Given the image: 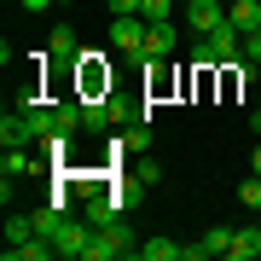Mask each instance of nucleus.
Listing matches in <instances>:
<instances>
[{
  "mask_svg": "<svg viewBox=\"0 0 261 261\" xmlns=\"http://www.w3.org/2000/svg\"><path fill=\"white\" fill-rule=\"evenodd\" d=\"M226 255H232V261H255V255H261V221H255V226H238Z\"/></svg>",
  "mask_w": 261,
  "mask_h": 261,
  "instance_id": "obj_15",
  "label": "nucleus"
},
{
  "mask_svg": "<svg viewBox=\"0 0 261 261\" xmlns=\"http://www.w3.org/2000/svg\"><path fill=\"white\" fill-rule=\"evenodd\" d=\"M174 41H180V35H174V23H168V18H163V23H151V29H145L140 58H145V64H157V58H168V53H174Z\"/></svg>",
  "mask_w": 261,
  "mask_h": 261,
  "instance_id": "obj_8",
  "label": "nucleus"
},
{
  "mask_svg": "<svg viewBox=\"0 0 261 261\" xmlns=\"http://www.w3.org/2000/svg\"><path fill=\"white\" fill-rule=\"evenodd\" d=\"M192 64H197V70H221V58L209 53V41H203V35L192 41Z\"/></svg>",
  "mask_w": 261,
  "mask_h": 261,
  "instance_id": "obj_24",
  "label": "nucleus"
},
{
  "mask_svg": "<svg viewBox=\"0 0 261 261\" xmlns=\"http://www.w3.org/2000/svg\"><path fill=\"white\" fill-rule=\"evenodd\" d=\"M6 261H58V250H53V238H29V244H18V250H6Z\"/></svg>",
  "mask_w": 261,
  "mask_h": 261,
  "instance_id": "obj_16",
  "label": "nucleus"
},
{
  "mask_svg": "<svg viewBox=\"0 0 261 261\" xmlns=\"http://www.w3.org/2000/svg\"><path fill=\"white\" fill-rule=\"evenodd\" d=\"M75 70H82V99H87V93H111V64H105V53H87V47H82Z\"/></svg>",
  "mask_w": 261,
  "mask_h": 261,
  "instance_id": "obj_4",
  "label": "nucleus"
},
{
  "mask_svg": "<svg viewBox=\"0 0 261 261\" xmlns=\"http://www.w3.org/2000/svg\"><path fill=\"white\" fill-rule=\"evenodd\" d=\"M82 215H87L93 226H111L116 215H122V203H116V186H93V192H87V203H82Z\"/></svg>",
  "mask_w": 261,
  "mask_h": 261,
  "instance_id": "obj_6",
  "label": "nucleus"
},
{
  "mask_svg": "<svg viewBox=\"0 0 261 261\" xmlns=\"http://www.w3.org/2000/svg\"><path fill=\"white\" fill-rule=\"evenodd\" d=\"M140 18H145V23H163V18H174V0H140Z\"/></svg>",
  "mask_w": 261,
  "mask_h": 261,
  "instance_id": "obj_23",
  "label": "nucleus"
},
{
  "mask_svg": "<svg viewBox=\"0 0 261 261\" xmlns=\"http://www.w3.org/2000/svg\"><path fill=\"white\" fill-rule=\"evenodd\" d=\"M53 111H58V128H64V134L82 128V99H53Z\"/></svg>",
  "mask_w": 261,
  "mask_h": 261,
  "instance_id": "obj_22",
  "label": "nucleus"
},
{
  "mask_svg": "<svg viewBox=\"0 0 261 261\" xmlns=\"http://www.w3.org/2000/svg\"><path fill=\"white\" fill-rule=\"evenodd\" d=\"M134 261H186V244H174V238H151V244H134Z\"/></svg>",
  "mask_w": 261,
  "mask_h": 261,
  "instance_id": "obj_13",
  "label": "nucleus"
},
{
  "mask_svg": "<svg viewBox=\"0 0 261 261\" xmlns=\"http://www.w3.org/2000/svg\"><path fill=\"white\" fill-rule=\"evenodd\" d=\"M111 12L122 18V12H140V0H111Z\"/></svg>",
  "mask_w": 261,
  "mask_h": 261,
  "instance_id": "obj_26",
  "label": "nucleus"
},
{
  "mask_svg": "<svg viewBox=\"0 0 261 261\" xmlns=\"http://www.w3.org/2000/svg\"><path fill=\"white\" fill-rule=\"evenodd\" d=\"M41 151H47V163H53V168H64V163H70V134H64V128L47 134V140H41Z\"/></svg>",
  "mask_w": 261,
  "mask_h": 261,
  "instance_id": "obj_21",
  "label": "nucleus"
},
{
  "mask_svg": "<svg viewBox=\"0 0 261 261\" xmlns=\"http://www.w3.org/2000/svg\"><path fill=\"white\" fill-rule=\"evenodd\" d=\"M255 116H261V99H255Z\"/></svg>",
  "mask_w": 261,
  "mask_h": 261,
  "instance_id": "obj_30",
  "label": "nucleus"
},
{
  "mask_svg": "<svg viewBox=\"0 0 261 261\" xmlns=\"http://www.w3.org/2000/svg\"><path fill=\"white\" fill-rule=\"evenodd\" d=\"M145 29H151V23L140 18V12H122V18H111V47L140 58V47H145Z\"/></svg>",
  "mask_w": 261,
  "mask_h": 261,
  "instance_id": "obj_3",
  "label": "nucleus"
},
{
  "mask_svg": "<svg viewBox=\"0 0 261 261\" xmlns=\"http://www.w3.org/2000/svg\"><path fill=\"white\" fill-rule=\"evenodd\" d=\"M23 174H35V157L23 145H0V180H23Z\"/></svg>",
  "mask_w": 261,
  "mask_h": 261,
  "instance_id": "obj_12",
  "label": "nucleus"
},
{
  "mask_svg": "<svg viewBox=\"0 0 261 261\" xmlns=\"http://www.w3.org/2000/svg\"><path fill=\"white\" fill-rule=\"evenodd\" d=\"M87 238H93V221H87V215H82V221H70V215H64V226L53 232L58 261H82V255H87Z\"/></svg>",
  "mask_w": 261,
  "mask_h": 261,
  "instance_id": "obj_2",
  "label": "nucleus"
},
{
  "mask_svg": "<svg viewBox=\"0 0 261 261\" xmlns=\"http://www.w3.org/2000/svg\"><path fill=\"white\" fill-rule=\"evenodd\" d=\"M29 238H35V215H6V250H18Z\"/></svg>",
  "mask_w": 261,
  "mask_h": 261,
  "instance_id": "obj_18",
  "label": "nucleus"
},
{
  "mask_svg": "<svg viewBox=\"0 0 261 261\" xmlns=\"http://www.w3.org/2000/svg\"><path fill=\"white\" fill-rule=\"evenodd\" d=\"M82 128H87V134L116 128V116H111V93H87V99H82Z\"/></svg>",
  "mask_w": 261,
  "mask_h": 261,
  "instance_id": "obj_9",
  "label": "nucleus"
},
{
  "mask_svg": "<svg viewBox=\"0 0 261 261\" xmlns=\"http://www.w3.org/2000/svg\"><path fill=\"white\" fill-rule=\"evenodd\" d=\"M250 174H261V145H255V151H250Z\"/></svg>",
  "mask_w": 261,
  "mask_h": 261,
  "instance_id": "obj_28",
  "label": "nucleus"
},
{
  "mask_svg": "<svg viewBox=\"0 0 261 261\" xmlns=\"http://www.w3.org/2000/svg\"><path fill=\"white\" fill-rule=\"evenodd\" d=\"M122 255H134V232H128V221H116L111 226H93V238H87V255L82 261H122Z\"/></svg>",
  "mask_w": 261,
  "mask_h": 261,
  "instance_id": "obj_1",
  "label": "nucleus"
},
{
  "mask_svg": "<svg viewBox=\"0 0 261 261\" xmlns=\"http://www.w3.org/2000/svg\"><path fill=\"white\" fill-rule=\"evenodd\" d=\"M238 203H244V209H261V174H250V180L238 186Z\"/></svg>",
  "mask_w": 261,
  "mask_h": 261,
  "instance_id": "obj_25",
  "label": "nucleus"
},
{
  "mask_svg": "<svg viewBox=\"0 0 261 261\" xmlns=\"http://www.w3.org/2000/svg\"><path fill=\"white\" fill-rule=\"evenodd\" d=\"M47 6H58V0H23V12H47Z\"/></svg>",
  "mask_w": 261,
  "mask_h": 261,
  "instance_id": "obj_27",
  "label": "nucleus"
},
{
  "mask_svg": "<svg viewBox=\"0 0 261 261\" xmlns=\"http://www.w3.org/2000/svg\"><path fill=\"white\" fill-rule=\"evenodd\" d=\"M186 23H192V35H215L226 23V6L221 0H186Z\"/></svg>",
  "mask_w": 261,
  "mask_h": 261,
  "instance_id": "obj_5",
  "label": "nucleus"
},
{
  "mask_svg": "<svg viewBox=\"0 0 261 261\" xmlns=\"http://www.w3.org/2000/svg\"><path fill=\"white\" fill-rule=\"evenodd\" d=\"M203 41H209V53L221 58V64H238V58H244V35H238L232 23H221V29H215V35H203Z\"/></svg>",
  "mask_w": 261,
  "mask_h": 261,
  "instance_id": "obj_10",
  "label": "nucleus"
},
{
  "mask_svg": "<svg viewBox=\"0 0 261 261\" xmlns=\"http://www.w3.org/2000/svg\"><path fill=\"white\" fill-rule=\"evenodd\" d=\"M58 6H75V0H58Z\"/></svg>",
  "mask_w": 261,
  "mask_h": 261,
  "instance_id": "obj_29",
  "label": "nucleus"
},
{
  "mask_svg": "<svg viewBox=\"0 0 261 261\" xmlns=\"http://www.w3.org/2000/svg\"><path fill=\"white\" fill-rule=\"evenodd\" d=\"M232 250V226H209L197 244H186V261H209V255H226Z\"/></svg>",
  "mask_w": 261,
  "mask_h": 261,
  "instance_id": "obj_7",
  "label": "nucleus"
},
{
  "mask_svg": "<svg viewBox=\"0 0 261 261\" xmlns=\"http://www.w3.org/2000/svg\"><path fill=\"white\" fill-rule=\"evenodd\" d=\"M128 180H134V186H157V180H163V163H157V157H134Z\"/></svg>",
  "mask_w": 261,
  "mask_h": 261,
  "instance_id": "obj_20",
  "label": "nucleus"
},
{
  "mask_svg": "<svg viewBox=\"0 0 261 261\" xmlns=\"http://www.w3.org/2000/svg\"><path fill=\"white\" fill-rule=\"evenodd\" d=\"M226 23H232L238 35H255L261 29V0H232V6H226Z\"/></svg>",
  "mask_w": 261,
  "mask_h": 261,
  "instance_id": "obj_14",
  "label": "nucleus"
},
{
  "mask_svg": "<svg viewBox=\"0 0 261 261\" xmlns=\"http://www.w3.org/2000/svg\"><path fill=\"white\" fill-rule=\"evenodd\" d=\"M0 145H35V140H29V122L6 111V122H0Z\"/></svg>",
  "mask_w": 261,
  "mask_h": 261,
  "instance_id": "obj_19",
  "label": "nucleus"
},
{
  "mask_svg": "<svg viewBox=\"0 0 261 261\" xmlns=\"http://www.w3.org/2000/svg\"><path fill=\"white\" fill-rule=\"evenodd\" d=\"M116 151H128V157H145V151H151V122H134V128L116 140Z\"/></svg>",
  "mask_w": 261,
  "mask_h": 261,
  "instance_id": "obj_17",
  "label": "nucleus"
},
{
  "mask_svg": "<svg viewBox=\"0 0 261 261\" xmlns=\"http://www.w3.org/2000/svg\"><path fill=\"white\" fill-rule=\"evenodd\" d=\"M47 58H58V64H75V58H82V41H75L70 23H58L53 35H47Z\"/></svg>",
  "mask_w": 261,
  "mask_h": 261,
  "instance_id": "obj_11",
  "label": "nucleus"
}]
</instances>
